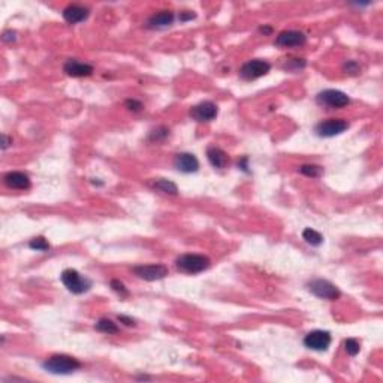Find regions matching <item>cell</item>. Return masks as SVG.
<instances>
[{
  "instance_id": "1",
  "label": "cell",
  "mask_w": 383,
  "mask_h": 383,
  "mask_svg": "<svg viewBox=\"0 0 383 383\" xmlns=\"http://www.w3.org/2000/svg\"><path fill=\"white\" fill-rule=\"evenodd\" d=\"M210 259L204 254L186 253L175 259V267L178 271L186 274H198L210 268Z\"/></svg>"
},
{
  "instance_id": "2",
  "label": "cell",
  "mask_w": 383,
  "mask_h": 383,
  "mask_svg": "<svg viewBox=\"0 0 383 383\" xmlns=\"http://www.w3.org/2000/svg\"><path fill=\"white\" fill-rule=\"evenodd\" d=\"M44 370L51 374H71L81 368V363L68 355H54L44 361Z\"/></svg>"
},
{
  "instance_id": "3",
  "label": "cell",
  "mask_w": 383,
  "mask_h": 383,
  "mask_svg": "<svg viewBox=\"0 0 383 383\" xmlns=\"http://www.w3.org/2000/svg\"><path fill=\"white\" fill-rule=\"evenodd\" d=\"M60 279H61V283L65 285V287H66L69 292L75 293V295H81V293L89 292V290L92 289V285H93L90 279L81 275L77 269L72 268L65 269V271L61 272Z\"/></svg>"
},
{
  "instance_id": "4",
  "label": "cell",
  "mask_w": 383,
  "mask_h": 383,
  "mask_svg": "<svg viewBox=\"0 0 383 383\" xmlns=\"http://www.w3.org/2000/svg\"><path fill=\"white\" fill-rule=\"evenodd\" d=\"M308 290L314 295V296H317V298H321V300H328V301H335V300H338L340 298V290H338V287L335 286V285H332L331 282H328V280H324V279H316V280H311L308 285Z\"/></svg>"
},
{
  "instance_id": "5",
  "label": "cell",
  "mask_w": 383,
  "mask_h": 383,
  "mask_svg": "<svg viewBox=\"0 0 383 383\" xmlns=\"http://www.w3.org/2000/svg\"><path fill=\"white\" fill-rule=\"evenodd\" d=\"M269 71H271V65L268 61L261 60V58H254V60H250L241 66L240 77L246 81H254L258 78L267 75Z\"/></svg>"
},
{
  "instance_id": "6",
  "label": "cell",
  "mask_w": 383,
  "mask_h": 383,
  "mask_svg": "<svg viewBox=\"0 0 383 383\" xmlns=\"http://www.w3.org/2000/svg\"><path fill=\"white\" fill-rule=\"evenodd\" d=\"M347 127H349V123L343 118H329L325 121H321L316 126L314 132L321 138H332V136L343 134L345 131H347Z\"/></svg>"
},
{
  "instance_id": "7",
  "label": "cell",
  "mask_w": 383,
  "mask_h": 383,
  "mask_svg": "<svg viewBox=\"0 0 383 383\" xmlns=\"http://www.w3.org/2000/svg\"><path fill=\"white\" fill-rule=\"evenodd\" d=\"M316 102L322 107H328V108H343L350 102V99H349V96L340 90L329 89V90L321 92L316 96Z\"/></svg>"
},
{
  "instance_id": "8",
  "label": "cell",
  "mask_w": 383,
  "mask_h": 383,
  "mask_svg": "<svg viewBox=\"0 0 383 383\" xmlns=\"http://www.w3.org/2000/svg\"><path fill=\"white\" fill-rule=\"evenodd\" d=\"M134 272L136 277L145 282H156L162 280L168 275V268L163 264H152V265H138L135 267Z\"/></svg>"
},
{
  "instance_id": "9",
  "label": "cell",
  "mask_w": 383,
  "mask_h": 383,
  "mask_svg": "<svg viewBox=\"0 0 383 383\" xmlns=\"http://www.w3.org/2000/svg\"><path fill=\"white\" fill-rule=\"evenodd\" d=\"M217 113H219L217 105L211 100H204V102L192 107L190 111H189L192 118L198 123H207V121L214 120L217 117Z\"/></svg>"
},
{
  "instance_id": "10",
  "label": "cell",
  "mask_w": 383,
  "mask_h": 383,
  "mask_svg": "<svg viewBox=\"0 0 383 383\" xmlns=\"http://www.w3.org/2000/svg\"><path fill=\"white\" fill-rule=\"evenodd\" d=\"M331 342H332V337L328 331L316 329V331H311L307 334L306 338H304V346L311 350L324 352V350H328Z\"/></svg>"
},
{
  "instance_id": "11",
  "label": "cell",
  "mask_w": 383,
  "mask_h": 383,
  "mask_svg": "<svg viewBox=\"0 0 383 383\" xmlns=\"http://www.w3.org/2000/svg\"><path fill=\"white\" fill-rule=\"evenodd\" d=\"M306 40L307 36L300 30H285L279 33L274 44L280 48H292V47H303Z\"/></svg>"
},
{
  "instance_id": "12",
  "label": "cell",
  "mask_w": 383,
  "mask_h": 383,
  "mask_svg": "<svg viewBox=\"0 0 383 383\" xmlns=\"http://www.w3.org/2000/svg\"><path fill=\"white\" fill-rule=\"evenodd\" d=\"M174 166L183 174H193L199 169V160L192 153H178L174 159Z\"/></svg>"
},
{
  "instance_id": "13",
  "label": "cell",
  "mask_w": 383,
  "mask_h": 383,
  "mask_svg": "<svg viewBox=\"0 0 383 383\" xmlns=\"http://www.w3.org/2000/svg\"><path fill=\"white\" fill-rule=\"evenodd\" d=\"M63 72L69 77L74 78H81V77H89L93 74V66L78 61L75 58H69L65 66H63Z\"/></svg>"
},
{
  "instance_id": "14",
  "label": "cell",
  "mask_w": 383,
  "mask_h": 383,
  "mask_svg": "<svg viewBox=\"0 0 383 383\" xmlns=\"http://www.w3.org/2000/svg\"><path fill=\"white\" fill-rule=\"evenodd\" d=\"M3 181L9 189H15V190H27L30 187L29 175L24 173H18V171L8 173L3 177Z\"/></svg>"
},
{
  "instance_id": "15",
  "label": "cell",
  "mask_w": 383,
  "mask_h": 383,
  "mask_svg": "<svg viewBox=\"0 0 383 383\" xmlns=\"http://www.w3.org/2000/svg\"><path fill=\"white\" fill-rule=\"evenodd\" d=\"M89 15H90L89 8L81 6V5H69L63 9V18L66 19L69 24L81 23V21L89 18Z\"/></svg>"
},
{
  "instance_id": "16",
  "label": "cell",
  "mask_w": 383,
  "mask_h": 383,
  "mask_svg": "<svg viewBox=\"0 0 383 383\" xmlns=\"http://www.w3.org/2000/svg\"><path fill=\"white\" fill-rule=\"evenodd\" d=\"M175 15L171 11H160L157 14L152 15L148 21H147V27L152 30H160V29H166L169 26H173Z\"/></svg>"
},
{
  "instance_id": "17",
  "label": "cell",
  "mask_w": 383,
  "mask_h": 383,
  "mask_svg": "<svg viewBox=\"0 0 383 383\" xmlns=\"http://www.w3.org/2000/svg\"><path fill=\"white\" fill-rule=\"evenodd\" d=\"M207 157H208L211 165H212L214 168H217V169H223V168H226L228 163H229L228 154L225 153L222 148L214 147V145L208 147V150H207Z\"/></svg>"
},
{
  "instance_id": "18",
  "label": "cell",
  "mask_w": 383,
  "mask_h": 383,
  "mask_svg": "<svg viewBox=\"0 0 383 383\" xmlns=\"http://www.w3.org/2000/svg\"><path fill=\"white\" fill-rule=\"evenodd\" d=\"M303 238L306 240L307 244L314 246V247H317V246H321V244L324 243V237H322L317 230L311 229V228L304 229V232H303Z\"/></svg>"
},
{
  "instance_id": "19",
  "label": "cell",
  "mask_w": 383,
  "mask_h": 383,
  "mask_svg": "<svg viewBox=\"0 0 383 383\" xmlns=\"http://www.w3.org/2000/svg\"><path fill=\"white\" fill-rule=\"evenodd\" d=\"M95 328L97 331L103 332V334H117V332H118V326H117V324H114L111 319H107V317L99 319L97 324L95 325Z\"/></svg>"
},
{
  "instance_id": "20",
  "label": "cell",
  "mask_w": 383,
  "mask_h": 383,
  "mask_svg": "<svg viewBox=\"0 0 383 383\" xmlns=\"http://www.w3.org/2000/svg\"><path fill=\"white\" fill-rule=\"evenodd\" d=\"M153 187L154 189H157V190L166 193V195H177V193H178V189H177L175 183L169 181V180H165V178L154 181Z\"/></svg>"
},
{
  "instance_id": "21",
  "label": "cell",
  "mask_w": 383,
  "mask_h": 383,
  "mask_svg": "<svg viewBox=\"0 0 383 383\" xmlns=\"http://www.w3.org/2000/svg\"><path fill=\"white\" fill-rule=\"evenodd\" d=\"M300 173L304 174L307 177H311V178H319L324 175V168L319 165H303L300 168Z\"/></svg>"
},
{
  "instance_id": "22",
  "label": "cell",
  "mask_w": 383,
  "mask_h": 383,
  "mask_svg": "<svg viewBox=\"0 0 383 383\" xmlns=\"http://www.w3.org/2000/svg\"><path fill=\"white\" fill-rule=\"evenodd\" d=\"M29 247L33 250H38V251H47V250H50V244L44 237H36L29 243Z\"/></svg>"
},
{
  "instance_id": "23",
  "label": "cell",
  "mask_w": 383,
  "mask_h": 383,
  "mask_svg": "<svg viewBox=\"0 0 383 383\" xmlns=\"http://www.w3.org/2000/svg\"><path fill=\"white\" fill-rule=\"evenodd\" d=\"M345 349L346 352H347V355H350V356H356L358 353H359V343H358V340H355V338H347L345 340Z\"/></svg>"
},
{
  "instance_id": "24",
  "label": "cell",
  "mask_w": 383,
  "mask_h": 383,
  "mask_svg": "<svg viewBox=\"0 0 383 383\" xmlns=\"http://www.w3.org/2000/svg\"><path fill=\"white\" fill-rule=\"evenodd\" d=\"M306 66V60L304 58H292L285 65V69L292 71V72H298Z\"/></svg>"
},
{
  "instance_id": "25",
  "label": "cell",
  "mask_w": 383,
  "mask_h": 383,
  "mask_svg": "<svg viewBox=\"0 0 383 383\" xmlns=\"http://www.w3.org/2000/svg\"><path fill=\"white\" fill-rule=\"evenodd\" d=\"M111 287H113V290H114L115 293H118L121 298H127L129 296V290L124 287V285L120 280H111Z\"/></svg>"
},
{
  "instance_id": "26",
  "label": "cell",
  "mask_w": 383,
  "mask_h": 383,
  "mask_svg": "<svg viewBox=\"0 0 383 383\" xmlns=\"http://www.w3.org/2000/svg\"><path fill=\"white\" fill-rule=\"evenodd\" d=\"M343 71H345L346 74H349V75H358V74H359V71H361V68H359V65H358L356 61L349 60V61H346L345 63Z\"/></svg>"
},
{
  "instance_id": "27",
  "label": "cell",
  "mask_w": 383,
  "mask_h": 383,
  "mask_svg": "<svg viewBox=\"0 0 383 383\" xmlns=\"http://www.w3.org/2000/svg\"><path fill=\"white\" fill-rule=\"evenodd\" d=\"M168 136H169V129L168 127H159V129H156V131L152 132L150 139L152 141H162V139H165Z\"/></svg>"
},
{
  "instance_id": "28",
  "label": "cell",
  "mask_w": 383,
  "mask_h": 383,
  "mask_svg": "<svg viewBox=\"0 0 383 383\" xmlns=\"http://www.w3.org/2000/svg\"><path fill=\"white\" fill-rule=\"evenodd\" d=\"M126 107H127V110H131V111H139V110L142 108V103L138 102V100H135V99H127V100H126Z\"/></svg>"
},
{
  "instance_id": "29",
  "label": "cell",
  "mask_w": 383,
  "mask_h": 383,
  "mask_svg": "<svg viewBox=\"0 0 383 383\" xmlns=\"http://www.w3.org/2000/svg\"><path fill=\"white\" fill-rule=\"evenodd\" d=\"M3 42H8V44H11V42H15L17 40V33L14 32V30H8V32H5L3 33Z\"/></svg>"
},
{
  "instance_id": "30",
  "label": "cell",
  "mask_w": 383,
  "mask_h": 383,
  "mask_svg": "<svg viewBox=\"0 0 383 383\" xmlns=\"http://www.w3.org/2000/svg\"><path fill=\"white\" fill-rule=\"evenodd\" d=\"M195 17H196V14H193V12H190V11H184V12H181V14H180V17H178V18H180V21H183V23H184V21L193 19Z\"/></svg>"
},
{
  "instance_id": "31",
  "label": "cell",
  "mask_w": 383,
  "mask_h": 383,
  "mask_svg": "<svg viewBox=\"0 0 383 383\" xmlns=\"http://www.w3.org/2000/svg\"><path fill=\"white\" fill-rule=\"evenodd\" d=\"M118 321H120V322H123L124 325H127V326L135 325L134 319H132V317H127V316H118Z\"/></svg>"
},
{
  "instance_id": "32",
  "label": "cell",
  "mask_w": 383,
  "mask_h": 383,
  "mask_svg": "<svg viewBox=\"0 0 383 383\" xmlns=\"http://www.w3.org/2000/svg\"><path fill=\"white\" fill-rule=\"evenodd\" d=\"M2 139H3V144H2V150H6L8 147H9V144L12 142L6 135H2Z\"/></svg>"
},
{
  "instance_id": "33",
  "label": "cell",
  "mask_w": 383,
  "mask_h": 383,
  "mask_svg": "<svg viewBox=\"0 0 383 383\" xmlns=\"http://www.w3.org/2000/svg\"><path fill=\"white\" fill-rule=\"evenodd\" d=\"M238 168H241L243 171H247V157H244V159H243V162H240V163H238Z\"/></svg>"
},
{
  "instance_id": "34",
  "label": "cell",
  "mask_w": 383,
  "mask_h": 383,
  "mask_svg": "<svg viewBox=\"0 0 383 383\" xmlns=\"http://www.w3.org/2000/svg\"><path fill=\"white\" fill-rule=\"evenodd\" d=\"M259 30H261V33H264V35H269V33L272 32V29H271V27H268V26H264V27H261Z\"/></svg>"
}]
</instances>
